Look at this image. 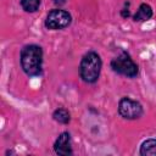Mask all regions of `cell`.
<instances>
[{
  "instance_id": "obj_7",
  "label": "cell",
  "mask_w": 156,
  "mask_h": 156,
  "mask_svg": "<svg viewBox=\"0 0 156 156\" xmlns=\"http://www.w3.org/2000/svg\"><path fill=\"white\" fill-rule=\"evenodd\" d=\"M154 12H152V9L149 4H140V6L138 7L136 12L133 15V21L134 22H145V21H149L151 17H152Z\"/></svg>"
},
{
  "instance_id": "obj_11",
  "label": "cell",
  "mask_w": 156,
  "mask_h": 156,
  "mask_svg": "<svg viewBox=\"0 0 156 156\" xmlns=\"http://www.w3.org/2000/svg\"><path fill=\"white\" fill-rule=\"evenodd\" d=\"M121 15H122V17H123V18H127V17H129V16H130V12H129V10L123 9V10L121 11Z\"/></svg>"
},
{
  "instance_id": "obj_5",
  "label": "cell",
  "mask_w": 156,
  "mask_h": 156,
  "mask_svg": "<svg viewBox=\"0 0 156 156\" xmlns=\"http://www.w3.org/2000/svg\"><path fill=\"white\" fill-rule=\"evenodd\" d=\"M143 106L139 101L124 96L118 102V113L126 119H136L143 116Z\"/></svg>"
},
{
  "instance_id": "obj_9",
  "label": "cell",
  "mask_w": 156,
  "mask_h": 156,
  "mask_svg": "<svg viewBox=\"0 0 156 156\" xmlns=\"http://www.w3.org/2000/svg\"><path fill=\"white\" fill-rule=\"evenodd\" d=\"M52 118L54 121H56L57 123H61V124H67L69 123L71 121V115L68 112V110L63 108V107H58L52 113Z\"/></svg>"
},
{
  "instance_id": "obj_10",
  "label": "cell",
  "mask_w": 156,
  "mask_h": 156,
  "mask_svg": "<svg viewBox=\"0 0 156 156\" xmlns=\"http://www.w3.org/2000/svg\"><path fill=\"white\" fill-rule=\"evenodd\" d=\"M20 4L26 12L32 13V12L38 11L40 6V0H20Z\"/></svg>"
},
{
  "instance_id": "obj_4",
  "label": "cell",
  "mask_w": 156,
  "mask_h": 156,
  "mask_svg": "<svg viewBox=\"0 0 156 156\" xmlns=\"http://www.w3.org/2000/svg\"><path fill=\"white\" fill-rule=\"evenodd\" d=\"M72 22V16L68 11L62 9L51 10L45 18V27L50 30H60L68 27Z\"/></svg>"
},
{
  "instance_id": "obj_2",
  "label": "cell",
  "mask_w": 156,
  "mask_h": 156,
  "mask_svg": "<svg viewBox=\"0 0 156 156\" xmlns=\"http://www.w3.org/2000/svg\"><path fill=\"white\" fill-rule=\"evenodd\" d=\"M102 61L98 52L95 51H88L80 60L79 63V76L83 82L88 84L95 83L101 72Z\"/></svg>"
},
{
  "instance_id": "obj_12",
  "label": "cell",
  "mask_w": 156,
  "mask_h": 156,
  "mask_svg": "<svg viewBox=\"0 0 156 156\" xmlns=\"http://www.w3.org/2000/svg\"><path fill=\"white\" fill-rule=\"evenodd\" d=\"M66 2V0H54V4H56V5H63Z\"/></svg>"
},
{
  "instance_id": "obj_8",
  "label": "cell",
  "mask_w": 156,
  "mask_h": 156,
  "mask_svg": "<svg viewBox=\"0 0 156 156\" xmlns=\"http://www.w3.org/2000/svg\"><path fill=\"white\" fill-rule=\"evenodd\" d=\"M139 154L143 156H155L156 155V139H147L140 145Z\"/></svg>"
},
{
  "instance_id": "obj_6",
  "label": "cell",
  "mask_w": 156,
  "mask_h": 156,
  "mask_svg": "<svg viewBox=\"0 0 156 156\" xmlns=\"http://www.w3.org/2000/svg\"><path fill=\"white\" fill-rule=\"evenodd\" d=\"M54 151L57 155L61 156H67V155H72V143H71V135L68 132H62L57 139L54 143Z\"/></svg>"
},
{
  "instance_id": "obj_3",
  "label": "cell",
  "mask_w": 156,
  "mask_h": 156,
  "mask_svg": "<svg viewBox=\"0 0 156 156\" xmlns=\"http://www.w3.org/2000/svg\"><path fill=\"white\" fill-rule=\"evenodd\" d=\"M111 68L113 72L128 77V78H134L139 73L138 65L133 61L130 55L127 51H121L119 55H117L115 58L111 61Z\"/></svg>"
},
{
  "instance_id": "obj_1",
  "label": "cell",
  "mask_w": 156,
  "mask_h": 156,
  "mask_svg": "<svg viewBox=\"0 0 156 156\" xmlns=\"http://www.w3.org/2000/svg\"><path fill=\"white\" fill-rule=\"evenodd\" d=\"M21 67L29 77L40 76L43 72V50L37 44L24 45L20 55Z\"/></svg>"
}]
</instances>
